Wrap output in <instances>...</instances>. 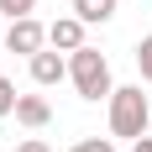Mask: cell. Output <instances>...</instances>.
<instances>
[{
    "instance_id": "cell-1",
    "label": "cell",
    "mask_w": 152,
    "mask_h": 152,
    "mask_svg": "<svg viewBox=\"0 0 152 152\" xmlns=\"http://www.w3.org/2000/svg\"><path fill=\"white\" fill-rule=\"evenodd\" d=\"M68 84L79 89V100H110L115 94V79H110V63L100 47H79V53H68Z\"/></svg>"
},
{
    "instance_id": "cell-2",
    "label": "cell",
    "mask_w": 152,
    "mask_h": 152,
    "mask_svg": "<svg viewBox=\"0 0 152 152\" xmlns=\"http://www.w3.org/2000/svg\"><path fill=\"white\" fill-rule=\"evenodd\" d=\"M147 126H152V105L142 94V84H121L110 94V137L137 142V137H147Z\"/></svg>"
},
{
    "instance_id": "cell-3",
    "label": "cell",
    "mask_w": 152,
    "mask_h": 152,
    "mask_svg": "<svg viewBox=\"0 0 152 152\" xmlns=\"http://www.w3.org/2000/svg\"><path fill=\"white\" fill-rule=\"evenodd\" d=\"M0 42L11 47V53H21V58H31V53H42V47H47V26L37 21V16H16L11 26H5Z\"/></svg>"
},
{
    "instance_id": "cell-4",
    "label": "cell",
    "mask_w": 152,
    "mask_h": 152,
    "mask_svg": "<svg viewBox=\"0 0 152 152\" xmlns=\"http://www.w3.org/2000/svg\"><path fill=\"white\" fill-rule=\"evenodd\" d=\"M26 68H31V84L53 89V84H63V79H68V53L42 47V53H31V58H26Z\"/></svg>"
},
{
    "instance_id": "cell-5",
    "label": "cell",
    "mask_w": 152,
    "mask_h": 152,
    "mask_svg": "<svg viewBox=\"0 0 152 152\" xmlns=\"http://www.w3.org/2000/svg\"><path fill=\"white\" fill-rule=\"evenodd\" d=\"M84 21H79V16H58V21H53V26H47V47H58V53H79V47H84Z\"/></svg>"
},
{
    "instance_id": "cell-6",
    "label": "cell",
    "mask_w": 152,
    "mask_h": 152,
    "mask_svg": "<svg viewBox=\"0 0 152 152\" xmlns=\"http://www.w3.org/2000/svg\"><path fill=\"white\" fill-rule=\"evenodd\" d=\"M11 115L26 126V131H42V126L53 121V105H47L42 94H16V110H11Z\"/></svg>"
},
{
    "instance_id": "cell-7",
    "label": "cell",
    "mask_w": 152,
    "mask_h": 152,
    "mask_svg": "<svg viewBox=\"0 0 152 152\" xmlns=\"http://www.w3.org/2000/svg\"><path fill=\"white\" fill-rule=\"evenodd\" d=\"M115 11H121V0H74V16L84 26H105Z\"/></svg>"
},
{
    "instance_id": "cell-8",
    "label": "cell",
    "mask_w": 152,
    "mask_h": 152,
    "mask_svg": "<svg viewBox=\"0 0 152 152\" xmlns=\"http://www.w3.org/2000/svg\"><path fill=\"white\" fill-rule=\"evenodd\" d=\"M137 74L152 84V37H142V42H137Z\"/></svg>"
},
{
    "instance_id": "cell-9",
    "label": "cell",
    "mask_w": 152,
    "mask_h": 152,
    "mask_svg": "<svg viewBox=\"0 0 152 152\" xmlns=\"http://www.w3.org/2000/svg\"><path fill=\"white\" fill-rule=\"evenodd\" d=\"M37 11V0H0V16L5 21H16V16H31Z\"/></svg>"
},
{
    "instance_id": "cell-10",
    "label": "cell",
    "mask_w": 152,
    "mask_h": 152,
    "mask_svg": "<svg viewBox=\"0 0 152 152\" xmlns=\"http://www.w3.org/2000/svg\"><path fill=\"white\" fill-rule=\"evenodd\" d=\"M68 152H115V142L110 137H84V142H74Z\"/></svg>"
},
{
    "instance_id": "cell-11",
    "label": "cell",
    "mask_w": 152,
    "mask_h": 152,
    "mask_svg": "<svg viewBox=\"0 0 152 152\" xmlns=\"http://www.w3.org/2000/svg\"><path fill=\"white\" fill-rule=\"evenodd\" d=\"M11 110H16V84L0 79V115H11Z\"/></svg>"
},
{
    "instance_id": "cell-12",
    "label": "cell",
    "mask_w": 152,
    "mask_h": 152,
    "mask_svg": "<svg viewBox=\"0 0 152 152\" xmlns=\"http://www.w3.org/2000/svg\"><path fill=\"white\" fill-rule=\"evenodd\" d=\"M16 152H53V147H47L42 137H26V142H21V147H16Z\"/></svg>"
},
{
    "instance_id": "cell-13",
    "label": "cell",
    "mask_w": 152,
    "mask_h": 152,
    "mask_svg": "<svg viewBox=\"0 0 152 152\" xmlns=\"http://www.w3.org/2000/svg\"><path fill=\"white\" fill-rule=\"evenodd\" d=\"M131 152H152V131H147V137H137V142H131Z\"/></svg>"
},
{
    "instance_id": "cell-14",
    "label": "cell",
    "mask_w": 152,
    "mask_h": 152,
    "mask_svg": "<svg viewBox=\"0 0 152 152\" xmlns=\"http://www.w3.org/2000/svg\"><path fill=\"white\" fill-rule=\"evenodd\" d=\"M0 37H5V31H0Z\"/></svg>"
},
{
    "instance_id": "cell-15",
    "label": "cell",
    "mask_w": 152,
    "mask_h": 152,
    "mask_svg": "<svg viewBox=\"0 0 152 152\" xmlns=\"http://www.w3.org/2000/svg\"><path fill=\"white\" fill-rule=\"evenodd\" d=\"M0 79H5V74H0Z\"/></svg>"
}]
</instances>
